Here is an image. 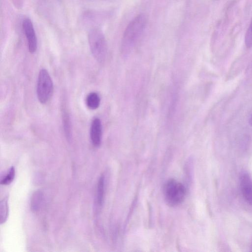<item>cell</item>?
<instances>
[{
	"label": "cell",
	"instance_id": "9a60e30c",
	"mask_svg": "<svg viewBox=\"0 0 252 252\" xmlns=\"http://www.w3.org/2000/svg\"><path fill=\"white\" fill-rule=\"evenodd\" d=\"M14 6L18 9H20L23 6V0H11Z\"/></svg>",
	"mask_w": 252,
	"mask_h": 252
},
{
	"label": "cell",
	"instance_id": "30bf717a",
	"mask_svg": "<svg viewBox=\"0 0 252 252\" xmlns=\"http://www.w3.org/2000/svg\"><path fill=\"white\" fill-rule=\"evenodd\" d=\"M105 177L101 175L98 181L96 191V201L98 205L101 206L103 204L104 196Z\"/></svg>",
	"mask_w": 252,
	"mask_h": 252
},
{
	"label": "cell",
	"instance_id": "7c38bea8",
	"mask_svg": "<svg viewBox=\"0 0 252 252\" xmlns=\"http://www.w3.org/2000/svg\"><path fill=\"white\" fill-rule=\"evenodd\" d=\"M8 215V205L7 197H4L0 202V221L1 224L6 221Z\"/></svg>",
	"mask_w": 252,
	"mask_h": 252
},
{
	"label": "cell",
	"instance_id": "277c9868",
	"mask_svg": "<svg viewBox=\"0 0 252 252\" xmlns=\"http://www.w3.org/2000/svg\"><path fill=\"white\" fill-rule=\"evenodd\" d=\"M54 87L52 80L47 70L41 69L39 72L36 93L39 101L42 104L46 103L51 98Z\"/></svg>",
	"mask_w": 252,
	"mask_h": 252
},
{
	"label": "cell",
	"instance_id": "3957f363",
	"mask_svg": "<svg viewBox=\"0 0 252 252\" xmlns=\"http://www.w3.org/2000/svg\"><path fill=\"white\" fill-rule=\"evenodd\" d=\"M186 189L181 183L171 179L164 184L163 194L167 204L175 206L181 204L186 195Z\"/></svg>",
	"mask_w": 252,
	"mask_h": 252
},
{
	"label": "cell",
	"instance_id": "6da1fadb",
	"mask_svg": "<svg viewBox=\"0 0 252 252\" xmlns=\"http://www.w3.org/2000/svg\"><path fill=\"white\" fill-rule=\"evenodd\" d=\"M147 17L144 14L135 17L124 31L121 44V50L124 55L129 54L135 46L147 24Z\"/></svg>",
	"mask_w": 252,
	"mask_h": 252
},
{
	"label": "cell",
	"instance_id": "7a4b0ae2",
	"mask_svg": "<svg viewBox=\"0 0 252 252\" xmlns=\"http://www.w3.org/2000/svg\"><path fill=\"white\" fill-rule=\"evenodd\" d=\"M88 39L93 56L97 62L103 63L107 53V42L103 32L97 28H92L88 33Z\"/></svg>",
	"mask_w": 252,
	"mask_h": 252
},
{
	"label": "cell",
	"instance_id": "4fadbf2b",
	"mask_svg": "<svg viewBox=\"0 0 252 252\" xmlns=\"http://www.w3.org/2000/svg\"><path fill=\"white\" fill-rule=\"evenodd\" d=\"M15 175V170L13 166L10 167L6 175L0 181V184L8 185L14 180Z\"/></svg>",
	"mask_w": 252,
	"mask_h": 252
},
{
	"label": "cell",
	"instance_id": "5bb4252c",
	"mask_svg": "<svg viewBox=\"0 0 252 252\" xmlns=\"http://www.w3.org/2000/svg\"><path fill=\"white\" fill-rule=\"evenodd\" d=\"M245 43L247 48L252 47V18L245 34Z\"/></svg>",
	"mask_w": 252,
	"mask_h": 252
},
{
	"label": "cell",
	"instance_id": "ba28073f",
	"mask_svg": "<svg viewBox=\"0 0 252 252\" xmlns=\"http://www.w3.org/2000/svg\"><path fill=\"white\" fill-rule=\"evenodd\" d=\"M43 200V192L39 190L35 191L31 200V208L32 212H38L42 206Z\"/></svg>",
	"mask_w": 252,
	"mask_h": 252
},
{
	"label": "cell",
	"instance_id": "8fae6325",
	"mask_svg": "<svg viewBox=\"0 0 252 252\" xmlns=\"http://www.w3.org/2000/svg\"><path fill=\"white\" fill-rule=\"evenodd\" d=\"M63 124L65 135L68 140L71 138V128L69 115L65 110L63 112Z\"/></svg>",
	"mask_w": 252,
	"mask_h": 252
},
{
	"label": "cell",
	"instance_id": "2e32d148",
	"mask_svg": "<svg viewBox=\"0 0 252 252\" xmlns=\"http://www.w3.org/2000/svg\"><path fill=\"white\" fill-rule=\"evenodd\" d=\"M249 124L251 126H252V114H251L249 119Z\"/></svg>",
	"mask_w": 252,
	"mask_h": 252
},
{
	"label": "cell",
	"instance_id": "8992f818",
	"mask_svg": "<svg viewBox=\"0 0 252 252\" xmlns=\"http://www.w3.org/2000/svg\"><path fill=\"white\" fill-rule=\"evenodd\" d=\"M240 185L244 198L252 205V178L248 173L244 172L241 175Z\"/></svg>",
	"mask_w": 252,
	"mask_h": 252
},
{
	"label": "cell",
	"instance_id": "5b68a950",
	"mask_svg": "<svg viewBox=\"0 0 252 252\" xmlns=\"http://www.w3.org/2000/svg\"><path fill=\"white\" fill-rule=\"evenodd\" d=\"M22 28L26 36L29 51L34 53L37 48V38L32 21L29 18H25L22 22Z\"/></svg>",
	"mask_w": 252,
	"mask_h": 252
},
{
	"label": "cell",
	"instance_id": "52a82bcc",
	"mask_svg": "<svg viewBox=\"0 0 252 252\" xmlns=\"http://www.w3.org/2000/svg\"><path fill=\"white\" fill-rule=\"evenodd\" d=\"M90 138L94 147H98L101 143L102 125L100 120L98 118H94L90 127Z\"/></svg>",
	"mask_w": 252,
	"mask_h": 252
},
{
	"label": "cell",
	"instance_id": "9c48e42d",
	"mask_svg": "<svg viewBox=\"0 0 252 252\" xmlns=\"http://www.w3.org/2000/svg\"><path fill=\"white\" fill-rule=\"evenodd\" d=\"M100 99L99 95L95 92L90 93L88 94L86 99L87 107L91 109H97L100 104Z\"/></svg>",
	"mask_w": 252,
	"mask_h": 252
}]
</instances>
